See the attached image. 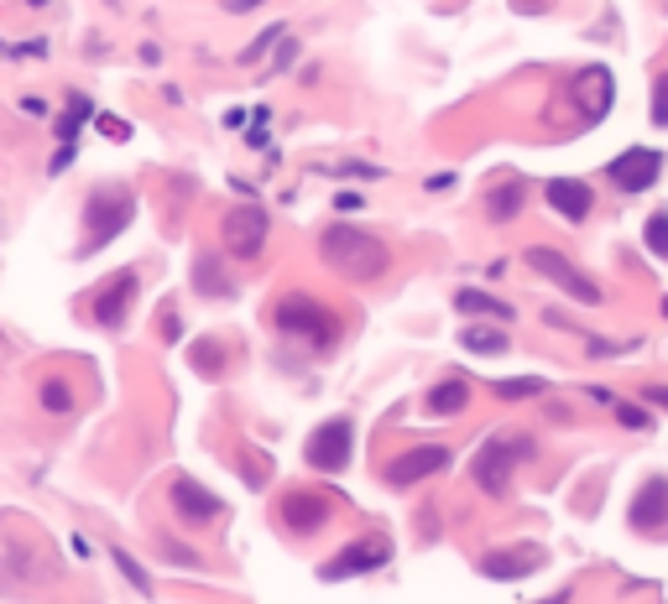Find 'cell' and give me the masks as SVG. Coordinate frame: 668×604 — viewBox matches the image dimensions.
I'll return each mask as SVG.
<instances>
[{
  "mask_svg": "<svg viewBox=\"0 0 668 604\" xmlns=\"http://www.w3.org/2000/svg\"><path fill=\"white\" fill-rule=\"evenodd\" d=\"M163 553H167V558H172V563H178V568H199V558H193L189 547H178V542H167Z\"/></svg>",
  "mask_w": 668,
  "mask_h": 604,
  "instance_id": "cell-30",
  "label": "cell"
},
{
  "mask_svg": "<svg viewBox=\"0 0 668 604\" xmlns=\"http://www.w3.org/2000/svg\"><path fill=\"white\" fill-rule=\"evenodd\" d=\"M664 178V152L658 146H627L621 157H611L606 162V183L617 188V193H647V188Z\"/></svg>",
  "mask_w": 668,
  "mask_h": 604,
  "instance_id": "cell-5",
  "label": "cell"
},
{
  "mask_svg": "<svg viewBox=\"0 0 668 604\" xmlns=\"http://www.w3.org/2000/svg\"><path fill=\"white\" fill-rule=\"evenodd\" d=\"M549 604H564V594H553V600H549Z\"/></svg>",
  "mask_w": 668,
  "mask_h": 604,
  "instance_id": "cell-34",
  "label": "cell"
},
{
  "mask_svg": "<svg viewBox=\"0 0 668 604\" xmlns=\"http://www.w3.org/2000/svg\"><path fill=\"white\" fill-rule=\"evenodd\" d=\"M664 521H668V480L653 474V480L632 495V527H637V532H658Z\"/></svg>",
  "mask_w": 668,
  "mask_h": 604,
  "instance_id": "cell-15",
  "label": "cell"
},
{
  "mask_svg": "<svg viewBox=\"0 0 668 604\" xmlns=\"http://www.w3.org/2000/svg\"><path fill=\"white\" fill-rule=\"evenodd\" d=\"M454 307H460V313H480V318H501V324L512 318V307H506V302H497L491 292H476V287H465V292L454 298Z\"/></svg>",
  "mask_w": 668,
  "mask_h": 604,
  "instance_id": "cell-20",
  "label": "cell"
},
{
  "mask_svg": "<svg viewBox=\"0 0 668 604\" xmlns=\"http://www.w3.org/2000/svg\"><path fill=\"white\" fill-rule=\"evenodd\" d=\"M277 328H283V334H293V339H309L313 349H330L334 334H339V324L324 313V302L303 298V292H293V298L277 302Z\"/></svg>",
  "mask_w": 668,
  "mask_h": 604,
  "instance_id": "cell-3",
  "label": "cell"
},
{
  "mask_svg": "<svg viewBox=\"0 0 668 604\" xmlns=\"http://www.w3.org/2000/svg\"><path fill=\"white\" fill-rule=\"evenodd\" d=\"M611 94H617V78L606 69H585L580 78H574V99H580V110H585V125H596L606 110H611Z\"/></svg>",
  "mask_w": 668,
  "mask_h": 604,
  "instance_id": "cell-12",
  "label": "cell"
},
{
  "mask_svg": "<svg viewBox=\"0 0 668 604\" xmlns=\"http://www.w3.org/2000/svg\"><path fill=\"white\" fill-rule=\"evenodd\" d=\"M193 287H199V292H210V298H230V292H236V281L225 277V271H219V261H199V266H193Z\"/></svg>",
  "mask_w": 668,
  "mask_h": 604,
  "instance_id": "cell-21",
  "label": "cell"
},
{
  "mask_svg": "<svg viewBox=\"0 0 668 604\" xmlns=\"http://www.w3.org/2000/svg\"><path fill=\"white\" fill-rule=\"evenodd\" d=\"M460 345L470 349V354H501V349H506V334H501V328H465Z\"/></svg>",
  "mask_w": 668,
  "mask_h": 604,
  "instance_id": "cell-22",
  "label": "cell"
},
{
  "mask_svg": "<svg viewBox=\"0 0 668 604\" xmlns=\"http://www.w3.org/2000/svg\"><path fill=\"white\" fill-rule=\"evenodd\" d=\"M309 464L313 469H345L350 464V454H356V427L345 418H334L324 422V427H313V438H309Z\"/></svg>",
  "mask_w": 668,
  "mask_h": 604,
  "instance_id": "cell-7",
  "label": "cell"
},
{
  "mask_svg": "<svg viewBox=\"0 0 668 604\" xmlns=\"http://www.w3.org/2000/svg\"><path fill=\"white\" fill-rule=\"evenodd\" d=\"M527 266H533L538 277H549L559 292H570L574 302H585V307H596V302H600V287H596V281L585 277V271H574L570 261L559 256V251H549V245H533V251H527Z\"/></svg>",
  "mask_w": 668,
  "mask_h": 604,
  "instance_id": "cell-6",
  "label": "cell"
},
{
  "mask_svg": "<svg viewBox=\"0 0 668 604\" xmlns=\"http://www.w3.org/2000/svg\"><path fill=\"white\" fill-rule=\"evenodd\" d=\"M131 298H136V277H131V271H120V277H110V287H99L95 292V318L105 328H116L120 318H126Z\"/></svg>",
  "mask_w": 668,
  "mask_h": 604,
  "instance_id": "cell-17",
  "label": "cell"
},
{
  "mask_svg": "<svg viewBox=\"0 0 668 604\" xmlns=\"http://www.w3.org/2000/svg\"><path fill=\"white\" fill-rule=\"evenodd\" d=\"M643 240H647V251L658 261H668V209H658V214H647V230H643Z\"/></svg>",
  "mask_w": 668,
  "mask_h": 604,
  "instance_id": "cell-23",
  "label": "cell"
},
{
  "mask_svg": "<svg viewBox=\"0 0 668 604\" xmlns=\"http://www.w3.org/2000/svg\"><path fill=\"white\" fill-rule=\"evenodd\" d=\"M439 469H450V448H439V443H424V448H413V454H403V459H392L386 464V485H418V480H429V474H439Z\"/></svg>",
  "mask_w": 668,
  "mask_h": 604,
  "instance_id": "cell-9",
  "label": "cell"
},
{
  "mask_svg": "<svg viewBox=\"0 0 668 604\" xmlns=\"http://www.w3.org/2000/svg\"><path fill=\"white\" fill-rule=\"evenodd\" d=\"M653 125H664L668 131V73L653 84Z\"/></svg>",
  "mask_w": 668,
  "mask_h": 604,
  "instance_id": "cell-29",
  "label": "cell"
},
{
  "mask_svg": "<svg viewBox=\"0 0 668 604\" xmlns=\"http://www.w3.org/2000/svg\"><path fill=\"white\" fill-rule=\"evenodd\" d=\"M319 256L350 281H371L386 271V245L377 234L356 230V225H330V230L319 234Z\"/></svg>",
  "mask_w": 668,
  "mask_h": 604,
  "instance_id": "cell-1",
  "label": "cell"
},
{
  "mask_svg": "<svg viewBox=\"0 0 668 604\" xmlns=\"http://www.w3.org/2000/svg\"><path fill=\"white\" fill-rule=\"evenodd\" d=\"M617 422H621V427H632V433H643V427H653V418H647L643 407H627V401H617Z\"/></svg>",
  "mask_w": 668,
  "mask_h": 604,
  "instance_id": "cell-28",
  "label": "cell"
},
{
  "mask_svg": "<svg viewBox=\"0 0 668 604\" xmlns=\"http://www.w3.org/2000/svg\"><path fill=\"white\" fill-rule=\"evenodd\" d=\"M527 454H533V438H506V433H497L476 454V485L486 495H501V490L512 485V469L523 464Z\"/></svg>",
  "mask_w": 668,
  "mask_h": 604,
  "instance_id": "cell-4",
  "label": "cell"
},
{
  "mask_svg": "<svg viewBox=\"0 0 668 604\" xmlns=\"http://www.w3.org/2000/svg\"><path fill=\"white\" fill-rule=\"evenodd\" d=\"M538 568H544V553H538V547H506V553H491V558L480 563L486 579H527V573H538Z\"/></svg>",
  "mask_w": 668,
  "mask_h": 604,
  "instance_id": "cell-16",
  "label": "cell"
},
{
  "mask_svg": "<svg viewBox=\"0 0 668 604\" xmlns=\"http://www.w3.org/2000/svg\"><path fill=\"white\" fill-rule=\"evenodd\" d=\"M330 511H334V500H330V495H319V490H293V495L283 500V521L298 536L319 532V527L330 521Z\"/></svg>",
  "mask_w": 668,
  "mask_h": 604,
  "instance_id": "cell-10",
  "label": "cell"
},
{
  "mask_svg": "<svg viewBox=\"0 0 668 604\" xmlns=\"http://www.w3.org/2000/svg\"><path fill=\"white\" fill-rule=\"evenodd\" d=\"M386 563V542L382 536H366V542H350L345 547V558L324 563V579H350V573H371V568H382Z\"/></svg>",
  "mask_w": 668,
  "mask_h": 604,
  "instance_id": "cell-14",
  "label": "cell"
},
{
  "mask_svg": "<svg viewBox=\"0 0 668 604\" xmlns=\"http://www.w3.org/2000/svg\"><path fill=\"white\" fill-rule=\"evenodd\" d=\"M167 500H172V511H178V521H189V527H210L225 506H219L215 490H204L199 480H189V474H178L172 480V490H167Z\"/></svg>",
  "mask_w": 668,
  "mask_h": 604,
  "instance_id": "cell-8",
  "label": "cell"
},
{
  "mask_svg": "<svg viewBox=\"0 0 668 604\" xmlns=\"http://www.w3.org/2000/svg\"><path fill=\"white\" fill-rule=\"evenodd\" d=\"M664 318H668V298H664Z\"/></svg>",
  "mask_w": 668,
  "mask_h": 604,
  "instance_id": "cell-35",
  "label": "cell"
},
{
  "mask_svg": "<svg viewBox=\"0 0 668 604\" xmlns=\"http://www.w3.org/2000/svg\"><path fill=\"white\" fill-rule=\"evenodd\" d=\"M277 37H283V26H272V32H262V37H257V47H246V63H251V58H262V47H272Z\"/></svg>",
  "mask_w": 668,
  "mask_h": 604,
  "instance_id": "cell-31",
  "label": "cell"
},
{
  "mask_svg": "<svg viewBox=\"0 0 668 604\" xmlns=\"http://www.w3.org/2000/svg\"><path fill=\"white\" fill-rule=\"evenodd\" d=\"M116 568H120V573H126L131 583H136V594H152V579H146V568H142L136 558H131L126 547H116Z\"/></svg>",
  "mask_w": 668,
  "mask_h": 604,
  "instance_id": "cell-25",
  "label": "cell"
},
{
  "mask_svg": "<svg viewBox=\"0 0 668 604\" xmlns=\"http://www.w3.org/2000/svg\"><path fill=\"white\" fill-rule=\"evenodd\" d=\"M43 407H48V412H69V407H73V391L63 386V380H48V386H43Z\"/></svg>",
  "mask_w": 668,
  "mask_h": 604,
  "instance_id": "cell-26",
  "label": "cell"
},
{
  "mask_svg": "<svg viewBox=\"0 0 668 604\" xmlns=\"http://www.w3.org/2000/svg\"><path fill=\"white\" fill-rule=\"evenodd\" d=\"M266 240V214L262 209H236L225 214V245L236 251V256H257Z\"/></svg>",
  "mask_w": 668,
  "mask_h": 604,
  "instance_id": "cell-13",
  "label": "cell"
},
{
  "mask_svg": "<svg viewBox=\"0 0 668 604\" xmlns=\"http://www.w3.org/2000/svg\"><path fill=\"white\" fill-rule=\"evenodd\" d=\"M131 209H136V198H131L126 188H95V193H90V204H84V219H90L84 256H90V251H99V245H110V240L131 225Z\"/></svg>",
  "mask_w": 668,
  "mask_h": 604,
  "instance_id": "cell-2",
  "label": "cell"
},
{
  "mask_svg": "<svg viewBox=\"0 0 668 604\" xmlns=\"http://www.w3.org/2000/svg\"><path fill=\"white\" fill-rule=\"evenodd\" d=\"M512 5H517V11H538L544 0H512Z\"/></svg>",
  "mask_w": 668,
  "mask_h": 604,
  "instance_id": "cell-33",
  "label": "cell"
},
{
  "mask_svg": "<svg viewBox=\"0 0 668 604\" xmlns=\"http://www.w3.org/2000/svg\"><path fill=\"white\" fill-rule=\"evenodd\" d=\"M527 204V183L523 178H506L501 188H491V198H486V209H491V219L497 225H506V219H517Z\"/></svg>",
  "mask_w": 668,
  "mask_h": 604,
  "instance_id": "cell-18",
  "label": "cell"
},
{
  "mask_svg": "<svg viewBox=\"0 0 668 604\" xmlns=\"http://www.w3.org/2000/svg\"><path fill=\"white\" fill-rule=\"evenodd\" d=\"M643 401H653V407L668 412V386H643Z\"/></svg>",
  "mask_w": 668,
  "mask_h": 604,
  "instance_id": "cell-32",
  "label": "cell"
},
{
  "mask_svg": "<svg viewBox=\"0 0 668 604\" xmlns=\"http://www.w3.org/2000/svg\"><path fill=\"white\" fill-rule=\"evenodd\" d=\"M84 116H90V99H79V94H73V105H69V116H63V125H58V136L73 141V131H79V120Z\"/></svg>",
  "mask_w": 668,
  "mask_h": 604,
  "instance_id": "cell-27",
  "label": "cell"
},
{
  "mask_svg": "<svg viewBox=\"0 0 668 604\" xmlns=\"http://www.w3.org/2000/svg\"><path fill=\"white\" fill-rule=\"evenodd\" d=\"M544 198H549V209L564 214L570 225L591 219V209H596V193H591V183H580V178H549Z\"/></svg>",
  "mask_w": 668,
  "mask_h": 604,
  "instance_id": "cell-11",
  "label": "cell"
},
{
  "mask_svg": "<svg viewBox=\"0 0 668 604\" xmlns=\"http://www.w3.org/2000/svg\"><path fill=\"white\" fill-rule=\"evenodd\" d=\"M465 401H470V386H465V380H439L424 407H429L433 418H454V412H465Z\"/></svg>",
  "mask_w": 668,
  "mask_h": 604,
  "instance_id": "cell-19",
  "label": "cell"
},
{
  "mask_svg": "<svg viewBox=\"0 0 668 604\" xmlns=\"http://www.w3.org/2000/svg\"><path fill=\"white\" fill-rule=\"evenodd\" d=\"M544 391V380L538 375H517V380H497V396L501 401H517V396H538Z\"/></svg>",
  "mask_w": 668,
  "mask_h": 604,
  "instance_id": "cell-24",
  "label": "cell"
}]
</instances>
